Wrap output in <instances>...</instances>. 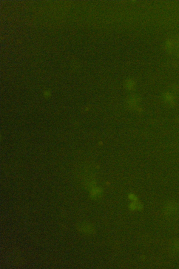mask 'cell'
<instances>
[{"mask_svg":"<svg viewBox=\"0 0 179 269\" xmlns=\"http://www.w3.org/2000/svg\"><path fill=\"white\" fill-rule=\"evenodd\" d=\"M165 48L169 54L179 57V37L175 36L167 40Z\"/></svg>","mask_w":179,"mask_h":269,"instance_id":"obj_1","label":"cell"},{"mask_svg":"<svg viewBox=\"0 0 179 269\" xmlns=\"http://www.w3.org/2000/svg\"><path fill=\"white\" fill-rule=\"evenodd\" d=\"M80 229L83 233L91 235L95 232V228L92 224L89 223H83L80 226Z\"/></svg>","mask_w":179,"mask_h":269,"instance_id":"obj_2","label":"cell"},{"mask_svg":"<svg viewBox=\"0 0 179 269\" xmlns=\"http://www.w3.org/2000/svg\"><path fill=\"white\" fill-rule=\"evenodd\" d=\"M129 209L132 211H140L143 209L142 204L139 201L132 202L129 205Z\"/></svg>","mask_w":179,"mask_h":269,"instance_id":"obj_3","label":"cell"},{"mask_svg":"<svg viewBox=\"0 0 179 269\" xmlns=\"http://www.w3.org/2000/svg\"><path fill=\"white\" fill-rule=\"evenodd\" d=\"M103 193V189L100 187H94L91 189L90 192V196L93 199L98 198L102 195Z\"/></svg>","mask_w":179,"mask_h":269,"instance_id":"obj_4","label":"cell"},{"mask_svg":"<svg viewBox=\"0 0 179 269\" xmlns=\"http://www.w3.org/2000/svg\"><path fill=\"white\" fill-rule=\"evenodd\" d=\"M128 198H129V199L132 202L139 201V199H138L137 195L134 194V193H130L129 196H128Z\"/></svg>","mask_w":179,"mask_h":269,"instance_id":"obj_5","label":"cell"}]
</instances>
